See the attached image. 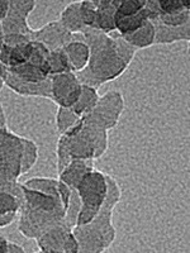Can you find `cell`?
<instances>
[{
	"label": "cell",
	"mask_w": 190,
	"mask_h": 253,
	"mask_svg": "<svg viewBox=\"0 0 190 253\" xmlns=\"http://www.w3.org/2000/svg\"><path fill=\"white\" fill-rule=\"evenodd\" d=\"M8 71H9V69L8 67H5L3 65V63L0 62V78L1 79H4L6 76V74H8Z\"/></svg>",
	"instance_id": "f35d334b"
},
{
	"label": "cell",
	"mask_w": 190,
	"mask_h": 253,
	"mask_svg": "<svg viewBox=\"0 0 190 253\" xmlns=\"http://www.w3.org/2000/svg\"><path fill=\"white\" fill-rule=\"evenodd\" d=\"M36 5L37 1L35 0H10L8 14L0 24L1 35H20L32 38L35 29L29 26L28 17L36 9Z\"/></svg>",
	"instance_id": "9c48e42d"
},
{
	"label": "cell",
	"mask_w": 190,
	"mask_h": 253,
	"mask_svg": "<svg viewBox=\"0 0 190 253\" xmlns=\"http://www.w3.org/2000/svg\"><path fill=\"white\" fill-rule=\"evenodd\" d=\"M23 139L9 128H0V187L22 176Z\"/></svg>",
	"instance_id": "277c9868"
},
{
	"label": "cell",
	"mask_w": 190,
	"mask_h": 253,
	"mask_svg": "<svg viewBox=\"0 0 190 253\" xmlns=\"http://www.w3.org/2000/svg\"><path fill=\"white\" fill-rule=\"evenodd\" d=\"M63 220H65L63 214L47 211L23 204L18 214V229L26 238L36 241L46 230Z\"/></svg>",
	"instance_id": "52a82bcc"
},
{
	"label": "cell",
	"mask_w": 190,
	"mask_h": 253,
	"mask_svg": "<svg viewBox=\"0 0 190 253\" xmlns=\"http://www.w3.org/2000/svg\"><path fill=\"white\" fill-rule=\"evenodd\" d=\"M155 27V43L153 44H171L182 41H190V23L180 27H169L158 22L152 20Z\"/></svg>",
	"instance_id": "2e32d148"
},
{
	"label": "cell",
	"mask_w": 190,
	"mask_h": 253,
	"mask_svg": "<svg viewBox=\"0 0 190 253\" xmlns=\"http://www.w3.org/2000/svg\"><path fill=\"white\" fill-rule=\"evenodd\" d=\"M124 107L126 101L123 94L119 90H109L101 95L92 112L83 117L81 121L87 124L100 126L109 132L118 124Z\"/></svg>",
	"instance_id": "8992f818"
},
{
	"label": "cell",
	"mask_w": 190,
	"mask_h": 253,
	"mask_svg": "<svg viewBox=\"0 0 190 253\" xmlns=\"http://www.w3.org/2000/svg\"><path fill=\"white\" fill-rule=\"evenodd\" d=\"M80 122L81 117H79L71 108H57V112H56V129H57L60 135L69 132L74 126H78Z\"/></svg>",
	"instance_id": "cb8c5ba5"
},
{
	"label": "cell",
	"mask_w": 190,
	"mask_h": 253,
	"mask_svg": "<svg viewBox=\"0 0 190 253\" xmlns=\"http://www.w3.org/2000/svg\"><path fill=\"white\" fill-rule=\"evenodd\" d=\"M80 36L89 47L90 57L87 67L76 76L83 85L95 89L123 75L137 52L117 32L107 35L87 28Z\"/></svg>",
	"instance_id": "6da1fadb"
},
{
	"label": "cell",
	"mask_w": 190,
	"mask_h": 253,
	"mask_svg": "<svg viewBox=\"0 0 190 253\" xmlns=\"http://www.w3.org/2000/svg\"><path fill=\"white\" fill-rule=\"evenodd\" d=\"M74 38L75 35L63 28L58 20H52L44 27H41L40 29H35L32 35V41L44 44L49 52L63 48L67 43L74 41Z\"/></svg>",
	"instance_id": "8fae6325"
},
{
	"label": "cell",
	"mask_w": 190,
	"mask_h": 253,
	"mask_svg": "<svg viewBox=\"0 0 190 253\" xmlns=\"http://www.w3.org/2000/svg\"><path fill=\"white\" fill-rule=\"evenodd\" d=\"M9 4H10V0H0V24L5 19L6 14H8Z\"/></svg>",
	"instance_id": "e575fe53"
},
{
	"label": "cell",
	"mask_w": 190,
	"mask_h": 253,
	"mask_svg": "<svg viewBox=\"0 0 190 253\" xmlns=\"http://www.w3.org/2000/svg\"><path fill=\"white\" fill-rule=\"evenodd\" d=\"M1 36H3V35H1V31H0V38H1Z\"/></svg>",
	"instance_id": "60d3db41"
},
{
	"label": "cell",
	"mask_w": 190,
	"mask_h": 253,
	"mask_svg": "<svg viewBox=\"0 0 190 253\" xmlns=\"http://www.w3.org/2000/svg\"><path fill=\"white\" fill-rule=\"evenodd\" d=\"M100 95H99L98 89L89 86V85H83L81 84V92L76 103L74 104V107L71 108L79 117H85L88 113L92 112L93 108L95 107V104L98 103Z\"/></svg>",
	"instance_id": "ffe728a7"
},
{
	"label": "cell",
	"mask_w": 190,
	"mask_h": 253,
	"mask_svg": "<svg viewBox=\"0 0 190 253\" xmlns=\"http://www.w3.org/2000/svg\"><path fill=\"white\" fill-rule=\"evenodd\" d=\"M148 20L150 19H148V15L144 9L140 10L137 14L130 15V17H115V32L121 36L130 35L132 32L141 28Z\"/></svg>",
	"instance_id": "7402d4cb"
},
{
	"label": "cell",
	"mask_w": 190,
	"mask_h": 253,
	"mask_svg": "<svg viewBox=\"0 0 190 253\" xmlns=\"http://www.w3.org/2000/svg\"><path fill=\"white\" fill-rule=\"evenodd\" d=\"M23 185L28 187V189L37 190V191H41V193L60 199V193H58V178L33 177L27 180L26 182H23Z\"/></svg>",
	"instance_id": "d4e9b609"
},
{
	"label": "cell",
	"mask_w": 190,
	"mask_h": 253,
	"mask_svg": "<svg viewBox=\"0 0 190 253\" xmlns=\"http://www.w3.org/2000/svg\"><path fill=\"white\" fill-rule=\"evenodd\" d=\"M36 242L44 253H79V243L72 233V227L65 220L46 230Z\"/></svg>",
	"instance_id": "ba28073f"
},
{
	"label": "cell",
	"mask_w": 190,
	"mask_h": 253,
	"mask_svg": "<svg viewBox=\"0 0 190 253\" xmlns=\"http://www.w3.org/2000/svg\"><path fill=\"white\" fill-rule=\"evenodd\" d=\"M22 207L19 199L5 190H0V215L18 213Z\"/></svg>",
	"instance_id": "83f0119b"
},
{
	"label": "cell",
	"mask_w": 190,
	"mask_h": 253,
	"mask_svg": "<svg viewBox=\"0 0 190 253\" xmlns=\"http://www.w3.org/2000/svg\"><path fill=\"white\" fill-rule=\"evenodd\" d=\"M107 195L96 215L85 224L72 228L79 243V253H103L110 248L117 237L113 225V211L122 200V187L117 178L105 173Z\"/></svg>",
	"instance_id": "7a4b0ae2"
},
{
	"label": "cell",
	"mask_w": 190,
	"mask_h": 253,
	"mask_svg": "<svg viewBox=\"0 0 190 253\" xmlns=\"http://www.w3.org/2000/svg\"><path fill=\"white\" fill-rule=\"evenodd\" d=\"M22 189H23L24 195V205L37 208V209L47 210V211H56V213H61L65 215V208H63L60 199L41 193V191H37V190L28 189L23 184H22Z\"/></svg>",
	"instance_id": "9a60e30c"
},
{
	"label": "cell",
	"mask_w": 190,
	"mask_h": 253,
	"mask_svg": "<svg viewBox=\"0 0 190 253\" xmlns=\"http://www.w3.org/2000/svg\"><path fill=\"white\" fill-rule=\"evenodd\" d=\"M76 191L81 200V210L79 213L76 225L85 224L96 215L107 195L105 173L93 170L83 178Z\"/></svg>",
	"instance_id": "5b68a950"
},
{
	"label": "cell",
	"mask_w": 190,
	"mask_h": 253,
	"mask_svg": "<svg viewBox=\"0 0 190 253\" xmlns=\"http://www.w3.org/2000/svg\"><path fill=\"white\" fill-rule=\"evenodd\" d=\"M81 92V83L75 72H65L51 76V100L57 107L72 108Z\"/></svg>",
	"instance_id": "30bf717a"
},
{
	"label": "cell",
	"mask_w": 190,
	"mask_h": 253,
	"mask_svg": "<svg viewBox=\"0 0 190 253\" xmlns=\"http://www.w3.org/2000/svg\"><path fill=\"white\" fill-rule=\"evenodd\" d=\"M45 67H46V72L49 78L65 74V72H72L71 65H70L66 53L63 52L62 48L49 52Z\"/></svg>",
	"instance_id": "603a6c76"
},
{
	"label": "cell",
	"mask_w": 190,
	"mask_h": 253,
	"mask_svg": "<svg viewBox=\"0 0 190 253\" xmlns=\"http://www.w3.org/2000/svg\"><path fill=\"white\" fill-rule=\"evenodd\" d=\"M23 139V157H22V175L29 172L38 161V146L32 139Z\"/></svg>",
	"instance_id": "484cf974"
},
{
	"label": "cell",
	"mask_w": 190,
	"mask_h": 253,
	"mask_svg": "<svg viewBox=\"0 0 190 253\" xmlns=\"http://www.w3.org/2000/svg\"><path fill=\"white\" fill-rule=\"evenodd\" d=\"M18 214H19V211L18 213H9L5 214V215H0V228H4L6 225L12 224L13 221L18 218Z\"/></svg>",
	"instance_id": "836d02e7"
},
{
	"label": "cell",
	"mask_w": 190,
	"mask_h": 253,
	"mask_svg": "<svg viewBox=\"0 0 190 253\" xmlns=\"http://www.w3.org/2000/svg\"><path fill=\"white\" fill-rule=\"evenodd\" d=\"M8 241L5 237L0 236V253H8Z\"/></svg>",
	"instance_id": "74e56055"
},
{
	"label": "cell",
	"mask_w": 190,
	"mask_h": 253,
	"mask_svg": "<svg viewBox=\"0 0 190 253\" xmlns=\"http://www.w3.org/2000/svg\"><path fill=\"white\" fill-rule=\"evenodd\" d=\"M122 38L126 42H128L136 51L137 49L148 48V47L153 46V43H155V27H153L152 22L148 20L141 28L132 32L130 35L122 36Z\"/></svg>",
	"instance_id": "d6986e66"
},
{
	"label": "cell",
	"mask_w": 190,
	"mask_h": 253,
	"mask_svg": "<svg viewBox=\"0 0 190 253\" xmlns=\"http://www.w3.org/2000/svg\"><path fill=\"white\" fill-rule=\"evenodd\" d=\"M81 210V200L76 190H71L66 209H65V221L70 227H75L78 223V216Z\"/></svg>",
	"instance_id": "4316f807"
},
{
	"label": "cell",
	"mask_w": 190,
	"mask_h": 253,
	"mask_svg": "<svg viewBox=\"0 0 190 253\" xmlns=\"http://www.w3.org/2000/svg\"><path fill=\"white\" fill-rule=\"evenodd\" d=\"M57 20L62 24L63 28L72 35L83 33L87 29L80 14V1H72L67 4L60 13V18Z\"/></svg>",
	"instance_id": "ac0fdd59"
},
{
	"label": "cell",
	"mask_w": 190,
	"mask_h": 253,
	"mask_svg": "<svg viewBox=\"0 0 190 253\" xmlns=\"http://www.w3.org/2000/svg\"><path fill=\"white\" fill-rule=\"evenodd\" d=\"M80 14L83 22L87 28H93L96 15V5L95 0H81L80 1Z\"/></svg>",
	"instance_id": "4dcf8cb0"
},
{
	"label": "cell",
	"mask_w": 190,
	"mask_h": 253,
	"mask_svg": "<svg viewBox=\"0 0 190 253\" xmlns=\"http://www.w3.org/2000/svg\"><path fill=\"white\" fill-rule=\"evenodd\" d=\"M158 22L169 27H180L190 23V10H184L176 14H161L157 18Z\"/></svg>",
	"instance_id": "1f68e13d"
},
{
	"label": "cell",
	"mask_w": 190,
	"mask_h": 253,
	"mask_svg": "<svg viewBox=\"0 0 190 253\" xmlns=\"http://www.w3.org/2000/svg\"><path fill=\"white\" fill-rule=\"evenodd\" d=\"M0 41H1L3 43L8 44V46H17V44L29 42V41H32V38L28 37V36L9 35V36H1Z\"/></svg>",
	"instance_id": "d6a6232c"
},
{
	"label": "cell",
	"mask_w": 190,
	"mask_h": 253,
	"mask_svg": "<svg viewBox=\"0 0 190 253\" xmlns=\"http://www.w3.org/2000/svg\"><path fill=\"white\" fill-rule=\"evenodd\" d=\"M0 128H8V122H6V115L4 112V108L0 103Z\"/></svg>",
	"instance_id": "8d00e7d4"
},
{
	"label": "cell",
	"mask_w": 190,
	"mask_h": 253,
	"mask_svg": "<svg viewBox=\"0 0 190 253\" xmlns=\"http://www.w3.org/2000/svg\"><path fill=\"white\" fill-rule=\"evenodd\" d=\"M4 86H5V84H4V79L0 78V91H1V89H3Z\"/></svg>",
	"instance_id": "ab89813d"
},
{
	"label": "cell",
	"mask_w": 190,
	"mask_h": 253,
	"mask_svg": "<svg viewBox=\"0 0 190 253\" xmlns=\"http://www.w3.org/2000/svg\"><path fill=\"white\" fill-rule=\"evenodd\" d=\"M62 49L66 53L67 60L71 65L72 72L78 74V72L83 71L87 67L88 61H89L90 57V49L88 44L83 41L80 33L75 35L74 41L67 43Z\"/></svg>",
	"instance_id": "e0dca14e"
},
{
	"label": "cell",
	"mask_w": 190,
	"mask_h": 253,
	"mask_svg": "<svg viewBox=\"0 0 190 253\" xmlns=\"http://www.w3.org/2000/svg\"><path fill=\"white\" fill-rule=\"evenodd\" d=\"M96 15L93 28L110 35L115 32V15L118 0H95Z\"/></svg>",
	"instance_id": "5bb4252c"
},
{
	"label": "cell",
	"mask_w": 190,
	"mask_h": 253,
	"mask_svg": "<svg viewBox=\"0 0 190 253\" xmlns=\"http://www.w3.org/2000/svg\"><path fill=\"white\" fill-rule=\"evenodd\" d=\"M109 147L108 130L83 121L72 129L58 137L56 146V170L57 175L74 158L103 157Z\"/></svg>",
	"instance_id": "3957f363"
},
{
	"label": "cell",
	"mask_w": 190,
	"mask_h": 253,
	"mask_svg": "<svg viewBox=\"0 0 190 253\" xmlns=\"http://www.w3.org/2000/svg\"><path fill=\"white\" fill-rule=\"evenodd\" d=\"M5 86L13 90L15 94L20 96H33V98H44L52 99L51 95V78L46 79L40 83H29L23 81L14 76L10 71H8L6 76L4 78Z\"/></svg>",
	"instance_id": "7c38bea8"
},
{
	"label": "cell",
	"mask_w": 190,
	"mask_h": 253,
	"mask_svg": "<svg viewBox=\"0 0 190 253\" xmlns=\"http://www.w3.org/2000/svg\"><path fill=\"white\" fill-rule=\"evenodd\" d=\"M26 250L18 243H14L12 241H8V253H24Z\"/></svg>",
	"instance_id": "d590c367"
},
{
	"label": "cell",
	"mask_w": 190,
	"mask_h": 253,
	"mask_svg": "<svg viewBox=\"0 0 190 253\" xmlns=\"http://www.w3.org/2000/svg\"><path fill=\"white\" fill-rule=\"evenodd\" d=\"M9 71L20 80L29 81V83H40V81H44L49 78L45 67L38 66V65L29 62V61H27L26 63H22L19 66L9 69Z\"/></svg>",
	"instance_id": "44dd1931"
},
{
	"label": "cell",
	"mask_w": 190,
	"mask_h": 253,
	"mask_svg": "<svg viewBox=\"0 0 190 253\" xmlns=\"http://www.w3.org/2000/svg\"><path fill=\"white\" fill-rule=\"evenodd\" d=\"M146 0H118L115 17H130L142 10Z\"/></svg>",
	"instance_id": "f1b7e54d"
},
{
	"label": "cell",
	"mask_w": 190,
	"mask_h": 253,
	"mask_svg": "<svg viewBox=\"0 0 190 253\" xmlns=\"http://www.w3.org/2000/svg\"><path fill=\"white\" fill-rule=\"evenodd\" d=\"M158 6L161 14H176L184 10H190L189 3L183 0H158Z\"/></svg>",
	"instance_id": "f546056e"
},
{
	"label": "cell",
	"mask_w": 190,
	"mask_h": 253,
	"mask_svg": "<svg viewBox=\"0 0 190 253\" xmlns=\"http://www.w3.org/2000/svg\"><path fill=\"white\" fill-rule=\"evenodd\" d=\"M95 160L93 158H74L58 173V180L67 185L71 190H76L83 178L95 170Z\"/></svg>",
	"instance_id": "4fadbf2b"
}]
</instances>
